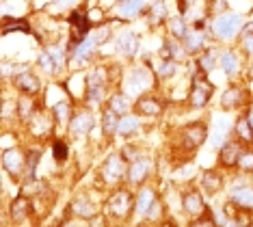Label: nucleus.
<instances>
[{"instance_id": "nucleus-1", "label": "nucleus", "mask_w": 253, "mask_h": 227, "mask_svg": "<svg viewBox=\"0 0 253 227\" xmlns=\"http://www.w3.org/2000/svg\"><path fill=\"white\" fill-rule=\"evenodd\" d=\"M208 136H210V121L195 119V121L184 124L180 130H177L173 149H171V156H173L175 165L193 160L195 154L201 149V145H206Z\"/></svg>"}, {"instance_id": "nucleus-2", "label": "nucleus", "mask_w": 253, "mask_h": 227, "mask_svg": "<svg viewBox=\"0 0 253 227\" xmlns=\"http://www.w3.org/2000/svg\"><path fill=\"white\" fill-rule=\"evenodd\" d=\"M128 95H132L136 100L139 95L147 91H154V89H160V80L156 76V65L149 61V54H143L141 63H134L132 61L124 72V80H122V87Z\"/></svg>"}, {"instance_id": "nucleus-3", "label": "nucleus", "mask_w": 253, "mask_h": 227, "mask_svg": "<svg viewBox=\"0 0 253 227\" xmlns=\"http://www.w3.org/2000/svg\"><path fill=\"white\" fill-rule=\"evenodd\" d=\"M102 214L106 217L108 223H132V214H134V188L128 184L117 186V188L108 190Z\"/></svg>"}, {"instance_id": "nucleus-4", "label": "nucleus", "mask_w": 253, "mask_h": 227, "mask_svg": "<svg viewBox=\"0 0 253 227\" xmlns=\"http://www.w3.org/2000/svg\"><path fill=\"white\" fill-rule=\"evenodd\" d=\"M247 24V13L225 11L210 17V35L216 44H236Z\"/></svg>"}, {"instance_id": "nucleus-5", "label": "nucleus", "mask_w": 253, "mask_h": 227, "mask_svg": "<svg viewBox=\"0 0 253 227\" xmlns=\"http://www.w3.org/2000/svg\"><path fill=\"white\" fill-rule=\"evenodd\" d=\"M126 178H128V160L117 149L100 162V167L95 171V180H97L95 186L102 190H113L117 186H124Z\"/></svg>"}, {"instance_id": "nucleus-6", "label": "nucleus", "mask_w": 253, "mask_h": 227, "mask_svg": "<svg viewBox=\"0 0 253 227\" xmlns=\"http://www.w3.org/2000/svg\"><path fill=\"white\" fill-rule=\"evenodd\" d=\"M247 56L243 54V50L238 48L236 44H221V54H218V67L221 72L225 74V78L229 83L238 80L240 76H245L247 72Z\"/></svg>"}, {"instance_id": "nucleus-7", "label": "nucleus", "mask_w": 253, "mask_h": 227, "mask_svg": "<svg viewBox=\"0 0 253 227\" xmlns=\"http://www.w3.org/2000/svg\"><path fill=\"white\" fill-rule=\"evenodd\" d=\"M253 104V93L249 91L247 85H240L238 80L229 83L225 87V91L218 97V108L225 110V113H240L247 110Z\"/></svg>"}, {"instance_id": "nucleus-8", "label": "nucleus", "mask_w": 253, "mask_h": 227, "mask_svg": "<svg viewBox=\"0 0 253 227\" xmlns=\"http://www.w3.org/2000/svg\"><path fill=\"white\" fill-rule=\"evenodd\" d=\"M108 44H111L113 56H122L124 61L132 63L141 52V35L132 28H124L122 33H115V37Z\"/></svg>"}, {"instance_id": "nucleus-9", "label": "nucleus", "mask_w": 253, "mask_h": 227, "mask_svg": "<svg viewBox=\"0 0 253 227\" xmlns=\"http://www.w3.org/2000/svg\"><path fill=\"white\" fill-rule=\"evenodd\" d=\"M95 128H97V110L89 106H80L76 108L70 126H67V136L76 138V141H84V138L93 135Z\"/></svg>"}, {"instance_id": "nucleus-10", "label": "nucleus", "mask_w": 253, "mask_h": 227, "mask_svg": "<svg viewBox=\"0 0 253 227\" xmlns=\"http://www.w3.org/2000/svg\"><path fill=\"white\" fill-rule=\"evenodd\" d=\"M156 169H158V162L145 151V154L139 156L136 160L128 162V178H126V184L132 186V188L149 184L154 180V176H156Z\"/></svg>"}, {"instance_id": "nucleus-11", "label": "nucleus", "mask_w": 253, "mask_h": 227, "mask_svg": "<svg viewBox=\"0 0 253 227\" xmlns=\"http://www.w3.org/2000/svg\"><path fill=\"white\" fill-rule=\"evenodd\" d=\"M102 206L104 203H97V199H93V195L83 190V193H76L72 197V201L67 203L72 217L78 221V223H91L93 219H97L102 214Z\"/></svg>"}, {"instance_id": "nucleus-12", "label": "nucleus", "mask_w": 253, "mask_h": 227, "mask_svg": "<svg viewBox=\"0 0 253 227\" xmlns=\"http://www.w3.org/2000/svg\"><path fill=\"white\" fill-rule=\"evenodd\" d=\"M234 136V119H232V113H225V110H214L210 117V136H208V143H210V149H218L223 143H227L229 138Z\"/></svg>"}, {"instance_id": "nucleus-13", "label": "nucleus", "mask_w": 253, "mask_h": 227, "mask_svg": "<svg viewBox=\"0 0 253 227\" xmlns=\"http://www.w3.org/2000/svg\"><path fill=\"white\" fill-rule=\"evenodd\" d=\"M0 160H2V171L9 176V180L20 186L26 173V149H22L20 145L7 147L0 151Z\"/></svg>"}, {"instance_id": "nucleus-14", "label": "nucleus", "mask_w": 253, "mask_h": 227, "mask_svg": "<svg viewBox=\"0 0 253 227\" xmlns=\"http://www.w3.org/2000/svg\"><path fill=\"white\" fill-rule=\"evenodd\" d=\"M206 197L208 195H206L197 184H188L186 188L180 190V210L186 214L188 221L201 217V214L210 208L208 201H206Z\"/></svg>"}, {"instance_id": "nucleus-15", "label": "nucleus", "mask_w": 253, "mask_h": 227, "mask_svg": "<svg viewBox=\"0 0 253 227\" xmlns=\"http://www.w3.org/2000/svg\"><path fill=\"white\" fill-rule=\"evenodd\" d=\"M9 85L18 93H26V95H35V97H39L43 91V83L39 78V74L35 72V67L31 65V61H26V65L13 74Z\"/></svg>"}, {"instance_id": "nucleus-16", "label": "nucleus", "mask_w": 253, "mask_h": 227, "mask_svg": "<svg viewBox=\"0 0 253 227\" xmlns=\"http://www.w3.org/2000/svg\"><path fill=\"white\" fill-rule=\"evenodd\" d=\"M97 54H102V45L97 44V39L93 35H87V37L78 45H74V50L70 52V65L76 69H84V67L97 63Z\"/></svg>"}, {"instance_id": "nucleus-17", "label": "nucleus", "mask_w": 253, "mask_h": 227, "mask_svg": "<svg viewBox=\"0 0 253 227\" xmlns=\"http://www.w3.org/2000/svg\"><path fill=\"white\" fill-rule=\"evenodd\" d=\"M156 91L158 89L147 91V93H143V95H139L134 100V113H139L141 117L147 119V121L160 119L165 115V110H167V102L158 95Z\"/></svg>"}, {"instance_id": "nucleus-18", "label": "nucleus", "mask_w": 253, "mask_h": 227, "mask_svg": "<svg viewBox=\"0 0 253 227\" xmlns=\"http://www.w3.org/2000/svg\"><path fill=\"white\" fill-rule=\"evenodd\" d=\"M158 199H160V190L152 182L139 186L134 193V214H132V221H134V223H145L149 208Z\"/></svg>"}, {"instance_id": "nucleus-19", "label": "nucleus", "mask_w": 253, "mask_h": 227, "mask_svg": "<svg viewBox=\"0 0 253 227\" xmlns=\"http://www.w3.org/2000/svg\"><path fill=\"white\" fill-rule=\"evenodd\" d=\"M7 214L13 225H26L31 223L33 214H35V206H33V199L26 193L18 190L13 197H11L9 206H7Z\"/></svg>"}, {"instance_id": "nucleus-20", "label": "nucleus", "mask_w": 253, "mask_h": 227, "mask_svg": "<svg viewBox=\"0 0 253 227\" xmlns=\"http://www.w3.org/2000/svg\"><path fill=\"white\" fill-rule=\"evenodd\" d=\"M247 145L249 143L232 136L227 143H223L221 147L216 149V167L225 169V171H236V169H238V160H240V156H243Z\"/></svg>"}, {"instance_id": "nucleus-21", "label": "nucleus", "mask_w": 253, "mask_h": 227, "mask_svg": "<svg viewBox=\"0 0 253 227\" xmlns=\"http://www.w3.org/2000/svg\"><path fill=\"white\" fill-rule=\"evenodd\" d=\"M197 186L208 197H216L223 188H227L225 169H221V167H208V169H204V171L199 173V178H197Z\"/></svg>"}, {"instance_id": "nucleus-22", "label": "nucleus", "mask_w": 253, "mask_h": 227, "mask_svg": "<svg viewBox=\"0 0 253 227\" xmlns=\"http://www.w3.org/2000/svg\"><path fill=\"white\" fill-rule=\"evenodd\" d=\"M145 9H147V0H117L113 4V9L108 11V15L119 17L126 24H130V22L141 20L145 15Z\"/></svg>"}, {"instance_id": "nucleus-23", "label": "nucleus", "mask_w": 253, "mask_h": 227, "mask_svg": "<svg viewBox=\"0 0 253 227\" xmlns=\"http://www.w3.org/2000/svg\"><path fill=\"white\" fill-rule=\"evenodd\" d=\"M145 22H147V28L152 33H156L165 26H167V20L171 17V9H169V0H152L147 2V9H145Z\"/></svg>"}, {"instance_id": "nucleus-24", "label": "nucleus", "mask_w": 253, "mask_h": 227, "mask_svg": "<svg viewBox=\"0 0 253 227\" xmlns=\"http://www.w3.org/2000/svg\"><path fill=\"white\" fill-rule=\"evenodd\" d=\"M182 44H184V48H186V54L193 59V56L201 54L210 44H214V39H212V35H210V28L208 31H199V28L191 26V31L182 39Z\"/></svg>"}, {"instance_id": "nucleus-25", "label": "nucleus", "mask_w": 253, "mask_h": 227, "mask_svg": "<svg viewBox=\"0 0 253 227\" xmlns=\"http://www.w3.org/2000/svg\"><path fill=\"white\" fill-rule=\"evenodd\" d=\"M143 132V117L139 113H126L119 117L117 124V138H124V141H132Z\"/></svg>"}, {"instance_id": "nucleus-26", "label": "nucleus", "mask_w": 253, "mask_h": 227, "mask_svg": "<svg viewBox=\"0 0 253 227\" xmlns=\"http://www.w3.org/2000/svg\"><path fill=\"white\" fill-rule=\"evenodd\" d=\"M15 106H18V124L22 128H26L31 124V119L37 115V110L43 106L42 102L37 100L35 95H26V93H20L18 97H15Z\"/></svg>"}, {"instance_id": "nucleus-27", "label": "nucleus", "mask_w": 253, "mask_h": 227, "mask_svg": "<svg viewBox=\"0 0 253 227\" xmlns=\"http://www.w3.org/2000/svg\"><path fill=\"white\" fill-rule=\"evenodd\" d=\"M158 56H165V59H175L180 63H186L191 56L186 54V48L180 39L171 37V35H163V42H160V48H158Z\"/></svg>"}, {"instance_id": "nucleus-28", "label": "nucleus", "mask_w": 253, "mask_h": 227, "mask_svg": "<svg viewBox=\"0 0 253 227\" xmlns=\"http://www.w3.org/2000/svg\"><path fill=\"white\" fill-rule=\"evenodd\" d=\"M218 54H221V44H210L208 48H206L201 54L197 56H193V61H195V67L201 69L204 74H212L214 69L218 67Z\"/></svg>"}, {"instance_id": "nucleus-29", "label": "nucleus", "mask_w": 253, "mask_h": 227, "mask_svg": "<svg viewBox=\"0 0 253 227\" xmlns=\"http://www.w3.org/2000/svg\"><path fill=\"white\" fill-rule=\"evenodd\" d=\"M188 63V61H186ZM186 63H180L175 59H165V56H158V65H156V76L160 80V85H167V83H173V80L180 76L182 67Z\"/></svg>"}, {"instance_id": "nucleus-30", "label": "nucleus", "mask_w": 253, "mask_h": 227, "mask_svg": "<svg viewBox=\"0 0 253 227\" xmlns=\"http://www.w3.org/2000/svg\"><path fill=\"white\" fill-rule=\"evenodd\" d=\"M122 115L115 113L111 106H102L100 108V135L106 138V141H113L117 138V124Z\"/></svg>"}, {"instance_id": "nucleus-31", "label": "nucleus", "mask_w": 253, "mask_h": 227, "mask_svg": "<svg viewBox=\"0 0 253 227\" xmlns=\"http://www.w3.org/2000/svg\"><path fill=\"white\" fill-rule=\"evenodd\" d=\"M106 106H111L115 113H119V115L132 113V110H134V97L128 95L124 89H113L106 100Z\"/></svg>"}, {"instance_id": "nucleus-32", "label": "nucleus", "mask_w": 253, "mask_h": 227, "mask_svg": "<svg viewBox=\"0 0 253 227\" xmlns=\"http://www.w3.org/2000/svg\"><path fill=\"white\" fill-rule=\"evenodd\" d=\"M50 156H52L54 165H65L72 156V143L70 138H65L63 135H56L52 141H50Z\"/></svg>"}, {"instance_id": "nucleus-33", "label": "nucleus", "mask_w": 253, "mask_h": 227, "mask_svg": "<svg viewBox=\"0 0 253 227\" xmlns=\"http://www.w3.org/2000/svg\"><path fill=\"white\" fill-rule=\"evenodd\" d=\"M188 31H191V20H188L186 15H182V13H171V17L167 20L165 33L182 42V39L188 35Z\"/></svg>"}, {"instance_id": "nucleus-34", "label": "nucleus", "mask_w": 253, "mask_h": 227, "mask_svg": "<svg viewBox=\"0 0 253 227\" xmlns=\"http://www.w3.org/2000/svg\"><path fill=\"white\" fill-rule=\"evenodd\" d=\"M43 160V149L39 145H31L26 147V173L24 180H37L39 178V165ZM22 180V182H24Z\"/></svg>"}, {"instance_id": "nucleus-35", "label": "nucleus", "mask_w": 253, "mask_h": 227, "mask_svg": "<svg viewBox=\"0 0 253 227\" xmlns=\"http://www.w3.org/2000/svg\"><path fill=\"white\" fill-rule=\"evenodd\" d=\"M234 136L240 138V141L253 145V126L249 121V115L247 110H240L238 115L234 117Z\"/></svg>"}, {"instance_id": "nucleus-36", "label": "nucleus", "mask_w": 253, "mask_h": 227, "mask_svg": "<svg viewBox=\"0 0 253 227\" xmlns=\"http://www.w3.org/2000/svg\"><path fill=\"white\" fill-rule=\"evenodd\" d=\"M35 65H37V69L42 72L43 76H48V78H61L63 76V72H61V67L56 65V61L52 59V56L48 54L43 48H42V52L37 54V59H35Z\"/></svg>"}, {"instance_id": "nucleus-37", "label": "nucleus", "mask_w": 253, "mask_h": 227, "mask_svg": "<svg viewBox=\"0 0 253 227\" xmlns=\"http://www.w3.org/2000/svg\"><path fill=\"white\" fill-rule=\"evenodd\" d=\"M84 4V0H54V2H50V4H45V11L48 13H52V15H67L72 9H76V7H83Z\"/></svg>"}, {"instance_id": "nucleus-38", "label": "nucleus", "mask_w": 253, "mask_h": 227, "mask_svg": "<svg viewBox=\"0 0 253 227\" xmlns=\"http://www.w3.org/2000/svg\"><path fill=\"white\" fill-rule=\"evenodd\" d=\"M236 171H243V173H249V176H253V145H247L243 156H240L238 160V169Z\"/></svg>"}, {"instance_id": "nucleus-39", "label": "nucleus", "mask_w": 253, "mask_h": 227, "mask_svg": "<svg viewBox=\"0 0 253 227\" xmlns=\"http://www.w3.org/2000/svg\"><path fill=\"white\" fill-rule=\"evenodd\" d=\"M119 151H122V156L128 162H132V160H136L139 156H143L145 154V149H141V145L139 143H132V141H128V143H124L122 147H119Z\"/></svg>"}, {"instance_id": "nucleus-40", "label": "nucleus", "mask_w": 253, "mask_h": 227, "mask_svg": "<svg viewBox=\"0 0 253 227\" xmlns=\"http://www.w3.org/2000/svg\"><path fill=\"white\" fill-rule=\"evenodd\" d=\"M188 225H193V227H216L218 223H216L214 210H212V208H208V210H206L204 214H201V217L188 221Z\"/></svg>"}, {"instance_id": "nucleus-41", "label": "nucleus", "mask_w": 253, "mask_h": 227, "mask_svg": "<svg viewBox=\"0 0 253 227\" xmlns=\"http://www.w3.org/2000/svg\"><path fill=\"white\" fill-rule=\"evenodd\" d=\"M240 50H243V54L247 56V61H253V33H243L238 37V42H236Z\"/></svg>"}, {"instance_id": "nucleus-42", "label": "nucleus", "mask_w": 253, "mask_h": 227, "mask_svg": "<svg viewBox=\"0 0 253 227\" xmlns=\"http://www.w3.org/2000/svg\"><path fill=\"white\" fill-rule=\"evenodd\" d=\"M229 0H206V13H208L210 17H214L218 13H225V11H229Z\"/></svg>"}, {"instance_id": "nucleus-43", "label": "nucleus", "mask_w": 253, "mask_h": 227, "mask_svg": "<svg viewBox=\"0 0 253 227\" xmlns=\"http://www.w3.org/2000/svg\"><path fill=\"white\" fill-rule=\"evenodd\" d=\"M0 145L2 147L0 149H7V147H15V145H20V138L15 135L11 128H2V136H0Z\"/></svg>"}, {"instance_id": "nucleus-44", "label": "nucleus", "mask_w": 253, "mask_h": 227, "mask_svg": "<svg viewBox=\"0 0 253 227\" xmlns=\"http://www.w3.org/2000/svg\"><path fill=\"white\" fill-rule=\"evenodd\" d=\"M247 115H249V121H251V126H253V106L247 108Z\"/></svg>"}, {"instance_id": "nucleus-45", "label": "nucleus", "mask_w": 253, "mask_h": 227, "mask_svg": "<svg viewBox=\"0 0 253 227\" xmlns=\"http://www.w3.org/2000/svg\"><path fill=\"white\" fill-rule=\"evenodd\" d=\"M188 2H191V4H195V2H199V0H188Z\"/></svg>"}, {"instance_id": "nucleus-46", "label": "nucleus", "mask_w": 253, "mask_h": 227, "mask_svg": "<svg viewBox=\"0 0 253 227\" xmlns=\"http://www.w3.org/2000/svg\"><path fill=\"white\" fill-rule=\"evenodd\" d=\"M84 2H97V0H84Z\"/></svg>"}, {"instance_id": "nucleus-47", "label": "nucleus", "mask_w": 253, "mask_h": 227, "mask_svg": "<svg viewBox=\"0 0 253 227\" xmlns=\"http://www.w3.org/2000/svg\"><path fill=\"white\" fill-rule=\"evenodd\" d=\"M251 106H253V104H251Z\"/></svg>"}]
</instances>
